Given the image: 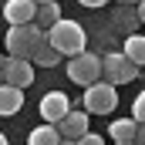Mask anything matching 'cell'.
Instances as JSON below:
<instances>
[{
  "instance_id": "obj_1",
  "label": "cell",
  "mask_w": 145,
  "mask_h": 145,
  "mask_svg": "<svg viewBox=\"0 0 145 145\" xmlns=\"http://www.w3.org/2000/svg\"><path fill=\"white\" fill-rule=\"evenodd\" d=\"M44 34H47V44H51L61 57H74V54H81V51L88 47V34H84V27H81L78 20H68V17L54 20Z\"/></svg>"
},
{
  "instance_id": "obj_2",
  "label": "cell",
  "mask_w": 145,
  "mask_h": 145,
  "mask_svg": "<svg viewBox=\"0 0 145 145\" xmlns=\"http://www.w3.org/2000/svg\"><path fill=\"white\" fill-rule=\"evenodd\" d=\"M37 40H44V31L37 27L34 20L31 24H10V31H7V57H31V51H34Z\"/></svg>"
},
{
  "instance_id": "obj_3",
  "label": "cell",
  "mask_w": 145,
  "mask_h": 145,
  "mask_svg": "<svg viewBox=\"0 0 145 145\" xmlns=\"http://www.w3.org/2000/svg\"><path fill=\"white\" fill-rule=\"evenodd\" d=\"M115 105H118V91L105 78H98V81H91L84 88V111L88 115H111Z\"/></svg>"
},
{
  "instance_id": "obj_4",
  "label": "cell",
  "mask_w": 145,
  "mask_h": 145,
  "mask_svg": "<svg viewBox=\"0 0 145 145\" xmlns=\"http://www.w3.org/2000/svg\"><path fill=\"white\" fill-rule=\"evenodd\" d=\"M101 78L108 81V84H128V81H135L138 78V64H132L121 51H111L101 57Z\"/></svg>"
},
{
  "instance_id": "obj_5",
  "label": "cell",
  "mask_w": 145,
  "mask_h": 145,
  "mask_svg": "<svg viewBox=\"0 0 145 145\" xmlns=\"http://www.w3.org/2000/svg\"><path fill=\"white\" fill-rule=\"evenodd\" d=\"M68 78H71L74 84L88 88L91 81H98V78H101V57H98V54H91V51H81V54L68 57Z\"/></svg>"
},
{
  "instance_id": "obj_6",
  "label": "cell",
  "mask_w": 145,
  "mask_h": 145,
  "mask_svg": "<svg viewBox=\"0 0 145 145\" xmlns=\"http://www.w3.org/2000/svg\"><path fill=\"white\" fill-rule=\"evenodd\" d=\"M3 81L14 84V88H31L34 84V61L31 57H7Z\"/></svg>"
},
{
  "instance_id": "obj_7",
  "label": "cell",
  "mask_w": 145,
  "mask_h": 145,
  "mask_svg": "<svg viewBox=\"0 0 145 145\" xmlns=\"http://www.w3.org/2000/svg\"><path fill=\"white\" fill-rule=\"evenodd\" d=\"M37 108H40V118H44V121L54 125V121H61V118L71 111V98H68L64 91H47V95L40 98Z\"/></svg>"
},
{
  "instance_id": "obj_8",
  "label": "cell",
  "mask_w": 145,
  "mask_h": 145,
  "mask_svg": "<svg viewBox=\"0 0 145 145\" xmlns=\"http://www.w3.org/2000/svg\"><path fill=\"white\" fill-rule=\"evenodd\" d=\"M54 128H57V135L61 138H71V142H78L84 132H88V111H68L61 121H54Z\"/></svg>"
},
{
  "instance_id": "obj_9",
  "label": "cell",
  "mask_w": 145,
  "mask_h": 145,
  "mask_svg": "<svg viewBox=\"0 0 145 145\" xmlns=\"http://www.w3.org/2000/svg\"><path fill=\"white\" fill-rule=\"evenodd\" d=\"M34 14H37V3H31V0H7L3 3L7 24H31Z\"/></svg>"
},
{
  "instance_id": "obj_10",
  "label": "cell",
  "mask_w": 145,
  "mask_h": 145,
  "mask_svg": "<svg viewBox=\"0 0 145 145\" xmlns=\"http://www.w3.org/2000/svg\"><path fill=\"white\" fill-rule=\"evenodd\" d=\"M20 108H24V88H14V84L0 81V115L10 118V115H17Z\"/></svg>"
},
{
  "instance_id": "obj_11",
  "label": "cell",
  "mask_w": 145,
  "mask_h": 145,
  "mask_svg": "<svg viewBox=\"0 0 145 145\" xmlns=\"http://www.w3.org/2000/svg\"><path fill=\"white\" fill-rule=\"evenodd\" d=\"M31 61H34V64H40V68H54V64L61 61V54H57V51L47 44V34H44V40H37V44H34Z\"/></svg>"
},
{
  "instance_id": "obj_12",
  "label": "cell",
  "mask_w": 145,
  "mask_h": 145,
  "mask_svg": "<svg viewBox=\"0 0 145 145\" xmlns=\"http://www.w3.org/2000/svg\"><path fill=\"white\" fill-rule=\"evenodd\" d=\"M54 20H61V7H57V0H47V3H37V14H34V24L40 31H47Z\"/></svg>"
},
{
  "instance_id": "obj_13",
  "label": "cell",
  "mask_w": 145,
  "mask_h": 145,
  "mask_svg": "<svg viewBox=\"0 0 145 145\" xmlns=\"http://www.w3.org/2000/svg\"><path fill=\"white\" fill-rule=\"evenodd\" d=\"M57 142H61V135H57V128H54L51 121L37 125L34 132L27 135V145H57Z\"/></svg>"
},
{
  "instance_id": "obj_14",
  "label": "cell",
  "mask_w": 145,
  "mask_h": 145,
  "mask_svg": "<svg viewBox=\"0 0 145 145\" xmlns=\"http://www.w3.org/2000/svg\"><path fill=\"white\" fill-rule=\"evenodd\" d=\"M132 64H138L142 68L145 64V37L142 34H128V40H125V51H121Z\"/></svg>"
},
{
  "instance_id": "obj_15",
  "label": "cell",
  "mask_w": 145,
  "mask_h": 145,
  "mask_svg": "<svg viewBox=\"0 0 145 145\" xmlns=\"http://www.w3.org/2000/svg\"><path fill=\"white\" fill-rule=\"evenodd\" d=\"M135 128H138V121L135 118H118V121H111V138L115 142H135Z\"/></svg>"
},
{
  "instance_id": "obj_16",
  "label": "cell",
  "mask_w": 145,
  "mask_h": 145,
  "mask_svg": "<svg viewBox=\"0 0 145 145\" xmlns=\"http://www.w3.org/2000/svg\"><path fill=\"white\" fill-rule=\"evenodd\" d=\"M132 118L145 125V91L138 95V98H135V101H132Z\"/></svg>"
},
{
  "instance_id": "obj_17",
  "label": "cell",
  "mask_w": 145,
  "mask_h": 145,
  "mask_svg": "<svg viewBox=\"0 0 145 145\" xmlns=\"http://www.w3.org/2000/svg\"><path fill=\"white\" fill-rule=\"evenodd\" d=\"M78 145H105V138H101V135H95V132H84V135L78 138Z\"/></svg>"
},
{
  "instance_id": "obj_18",
  "label": "cell",
  "mask_w": 145,
  "mask_h": 145,
  "mask_svg": "<svg viewBox=\"0 0 145 145\" xmlns=\"http://www.w3.org/2000/svg\"><path fill=\"white\" fill-rule=\"evenodd\" d=\"M135 145H145V125L138 121V128H135Z\"/></svg>"
},
{
  "instance_id": "obj_19",
  "label": "cell",
  "mask_w": 145,
  "mask_h": 145,
  "mask_svg": "<svg viewBox=\"0 0 145 145\" xmlns=\"http://www.w3.org/2000/svg\"><path fill=\"white\" fill-rule=\"evenodd\" d=\"M78 3H81V7H105L108 0H78Z\"/></svg>"
},
{
  "instance_id": "obj_20",
  "label": "cell",
  "mask_w": 145,
  "mask_h": 145,
  "mask_svg": "<svg viewBox=\"0 0 145 145\" xmlns=\"http://www.w3.org/2000/svg\"><path fill=\"white\" fill-rule=\"evenodd\" d=\"M135 17H138V24H145V0H138V14Z\"/></svg>"
},
{
  "instance_id": "obj_21",
  "label": "cell",
  "mask_w": 145,
  "mask_h": 145,
  "mask_svg": "<svg viewBox=\"0 0 145 145\" xmlns=\"http://www.w3.org/2000/svg\"><path fill=\"white\" fill-rule=\"evenodd\" d=\"M3 68H7V57H0V81H3Z\"/></svg>"
},
{
  "instance_id": "obj_22",
  "label": "cell",
  "mask_w": 145,
  "mask_h": 145,
  "mask_svg": "<svg viewBox=\"0 0 145 145\" xmlns=\"http://www.w3.org/2000/svg\"><path fill=\"white\" fill-rule=\"evenodd\" d=\"M57 145H78V142H71V138H61V142H57Z\"/></svg>"
},
{
  "instance_id": "obj_23",
  "label": "cell",
  "mask_w": 145,
  "mask_h": 145,
  "mask_svg": "<svg viewBox=\"0 0 145 145\" xmlns=\"http://www.w3.org/2000/svg\"><path fill=\"white\" fill-rule=\"evenodd\" d=\"M118 3H125V7H128V3H138V0H118Z\"/></svg>"
},
{
  "instance_id": "obj_24",
  "label": "cell",
  "mask_w": 145,
  "mask_h": 145,
  "mask_svg": "<svg viewBox=\"0 0 145 145\" xmlns=\"http://www.w3.org/2000/svg\"><path fill=\"white\" fill-rule=\"evenodd\" d=\"M0 145H7V135H3V132H0Z\"/></svg>"
},
{
  "instance_id": "obj_25",
  "label": "cell",
  "mask_w": 145,
  "mask_h": 145,
  "mask_svg": "<svg viewBox=\"0 0 145 145\" xmlns=\"http://www.w3.org/2000/svg\"><path fill=\"white\" fill-rule=\"evenodd\" d=\"M115 145H135V142H115Z\"/></svg>"
},
{
  "instance_id": "obj_26",
  "label": "cell",
  "mask_w": 145,
  "mask_h": 145,
  "mask_svg": "<svg viewBox=\"0 0 145 145\" xmlns=\"http://www.w3.org/2000/svg\"><path fill=\"white\" fill-rule=\"evenodd\" d=\"M31 3H47V0H31Z\"/></svg>"
}]
</instances>
